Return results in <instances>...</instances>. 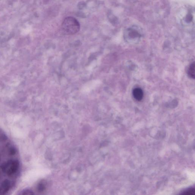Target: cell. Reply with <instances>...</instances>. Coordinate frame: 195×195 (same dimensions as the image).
I'll use <instances>...</instances> for the list:
<instances>
[{
	"label": "cell",
	"instance_id": "4",
	"mask_svg": "<svg viewBox=\"0 0 195 195\" xmlns=\"http://www.w3.org/2000/svg\"><path fill=\"white\" fill-rule=\"evenodd\" d=\"M188 75L191 78L194 79L195 78V64L193 62L190 65L188 71Z\"/></svg>",
	"mask_w": 195,
	"mask_h": 195
},
{
	"label": "cell",
	"instance_id": "3",
	"mask_svg": "<svg viewBox=\"0 0 195 195\" xmlns=\"http://www.w3.org/2000/svg\"><path fill=\"white\" fill-rule=\"evenodd\" d=\"M133 96L138 101L142 100L143 97V92L142 89L137 88L134 89L133 91Z\"/></svg>",
	"mask_w": 195,
	"mask_h": 195
},
{
	"label": "cell",
	"instance_id": "2",
	"mask_svg": "<svg viewBox=\"0 0 195 195\" xmlns=\"http://www.w3.org/2000/svg\"><path fill=\"white\" fill-rule=\"evenodd\" d=\"M139 34L135 30L133 29H128L126 33V37L127 39L128 40H134L136 38H138L139 37Z\"/></svg>",
	"mask_w": 195,
	"mask_h": 195
},
{
	"label": "cell",
	"instance_id": "5",
	"mask_svg": "<svg viewBox=\"0 0 195 195\" xmlns=\"http://www.w3.org/2000/svg\"><path fill=\"white\" fill-rule=\"evenodd\" d=\"M183 194H186V195H193L195 194V189L194 188L189 189L187 191L184 192L182 193Z\"/></svg>",
	"mask_w": 195,
	"mask_h": 195
},
{
	"label": "cell",
	"instance_id": "1",
	"mask_svg": "<svg viewBox=\"0 0 195 195\" xmlns=\"http://www.w3.org/2000/svg\"><path fill=\"white\" fill-rule=\"evenodd\" d=\"M63 32L67 35H74L78 33L80 29V25L76 19L72 17H66L61 25Z\"/></svg>",
	"mask_w": 195,
	"mask_h": 195
}]
</instances>
